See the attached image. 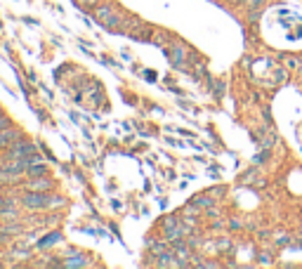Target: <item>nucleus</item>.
Returning <instances> with one entry per match:
<instances>
[{"label": "nucleus", "instance_id": "obj_1", "mask_svg": "<svg viewBox=\"0 0 302 269\" xmlns=\"http://www.w3.org/2000/svg\"><path fill=\"white\" fill-rule=\"evenodd\" d=\"M95 19L116 33H123V26H125V17L118 10H113L111 5H99L97 10H95Z\"/></svg>", "mask_w": 302, "mask_h": 269}, {"label": "nucleus", "instance_id": "obj_2", "mask_svg": "<svg viewBox=\"0 0 302 269\" xmlns=\"http://www.w3.org/2000/svg\"><path fill=\"white\" fill-rule=\"evenodd\" d=\"M26 210H50V201L52 196L47 192H24V196L19 198Z\"/></svg>", "mask_w": 302, "mask_h": 269}, {"label": "nucleus", "instance_id": "obj_3", "mask_svg": "<svg viewBox=\"0 0 302 269\" xmlns=\"http://www.w3.org/2000/svg\"><path fill=\"white\" fill-rule=\"evenodd\" d=\"M184 225L182 220H177V217H165L163 220V238L168 241V243H180L184 241Z\"/></svg>", "mask_w": 302, "mask_h": 269}, {"label": "nucleus", "instance_id": "obj_4", "mask_svg": "<svg viewBox=\"0 0 302 269\" xmlns=\"http://www.w3.org/2000/svg\"><path fill=\"white\" fill-rule=\"evenodd\" d=\"M26 165H29V158H7L5 163H0V175L7 180H14L26 172Z\"/></svg>", "mask_w": 302, "mask_h": 269}, {"label": "nucleus", "instance_id": "obj_5", "mask_svg": "<svg viewBox=\"0 0 302 269\" xmlns=\"http://www.w3.org/2000/svg\"><path fill=\"white\" fill-rule=\"evenodd\" d=\"M33 154H36V144H31V142H26L19 137V140L7 149V158H31Z\"/></svg>", "mask_w": 302, "mask_h": 269}, {"label": "nucleus", "instance_id": "obj_6", "mask_svg": "<svg viewBox=\"0 0 302 269\" xmlns=\"http://www.w3.org/2000/svg\"><path fill=\"white\" fill-rule=\"evenodd\" d=\"M54 182L47 177V175H40V177H29V182L24 184V192H52Z\"/></svg>", "mask_w": 302, "mask_h": 269}, {"label": "nucleus", "instance_id": "obj_7", "mask_svg": "<svg viewBox=\"0 0 302 269\" xmlns=\"http://www.w3.org/2000/svg\"><path fill=\"white\" fill-rule=\"evenodd\" d=\"M22 137V130L12 128V125H7V128L0 130V149H10L14 142Z\"/></svg>", "mask_w": 302, "mask_h": 269}, {"label": "nucleus", "instance_id": "obj_8", "mask_svg": "<svg viewBox=\"0 0 302 269\" xmlns=\"http://www.w3.org/2000/svg\"><path fill=\"white\" fill-rule=\"evenodd\" d=\"M168 52V57H170V62H173L175 66H182L184 59H187V50H184L182 45H173L170 50H165Z\"/></svg>", "mask_w": 302, "mask_h": 269}, {"label": "nucleus", "instance_id": "obj_9", "mask_svg": "<svg viewBox=\"0 0 302 269\" xmlns=\"http://www.w3.org/2000/svg\"><path fill=\"white\" fill-rule=\"evenodd\" d=\"M24 175H29V177H40V175H47V165L43 161H31L26 165V172Z\"/></svg>", "mask_w": 302, "mask_h": 269}, {"label": "nucleus", "instance_id": "obj_10", "mask_svg": "<svg viewBox=\"0 0 302 269\" xmlns=\"http://www.w3.org/2000/svg\"><path fill=\"white\" fill-rule=\"evenodd\" d=\"M0 217H2V220H22V210H19V208H17V205H2V208H0Z\"/></svg>", "mask_w": 302, "mask_h": 269}, {"label": "nucleus", "instance_id": "obj_11", "mask_svg": "<svg viewBox=\"0 0 302 269\" xmlns=\"http://www.w3.org/2000/svg\"><path fill=\"white\" fill-rule=\"evenodd\" d=\"M64 267H90V260L83 253H76L74 260H66L64 262Z\"/></svg>", "mask_w": 302, "mask_h": 269}, {"label": "nucleus", "instance_id": "obj_12", "mask_svg": "<svg viewBox=\"0 0 302 269\" xmlns=\"http://www.w3.org/2000/svg\"><path fill=\"white\" fill-rule=\"evenodd\" d=\"M59 236H62L59 231H50V234H45V236L38 241V246H40V248H50V246H54V243L59 241Z\"/></svg>", "mask_w": 302, "mask_h": 269}, {"label": "nucleus", "instance_id": "obj_13", "mask_svg": "<svg viewBox=\"0 0 302 269\" xmlns=\"http://www.w3.org/2000/svg\"><path fill=\"white\" fill-rule=\"evenodd\" d=\"M182 215H184V217H196V220H198V217H201V205H196L194 201H191L189 205H184Z\"/></svg>", "mask_w": 302, "mask_h": 269}, {"label": "nucleus", "instance_id": "obj_14", "mask_svg": "<svg viewBox=\"0 0 302 269\" xmlns=\"http://www.w3.org/2000/svg\"><path fill=\"white\" fill-rule=\"evenodd\" d=\"M196 205H201V208H210V205H215V201H213V196L210 194H203V196H194L191 198Z\"/></svg>", "mask_w": 302, "mask_h": 269}, {"label": "nucleus", "instance_id": "obj_15", "mask_svg": "<svg viewBox=\"0 0 302 269\" xmlns=\"http://www.w3.org/2000/svg\"><path fill=\"white\" fill-rule=\"evenodd\" d=\"M215 248H217V250H222V253H225V250H229V248H231V241H229V238H220V241L215 243Z\"/></svg>", "mask_w": 302, "mask_h": 269}, {"label": "nucleus", "instance_id": "obj_16", "mask_svg": "<svg viewBox=\"0 0 302 269\" xmlns=\"http://www.w3.org/2000/svg\"><path fill=\"white\" fill-rule=\"evenodd\" d=\"M260 19V10L258 7H250V12H248V22L253 24V22H258Z\"/></svg>", "mask_w": 302, "mask_h": 269}, {"label": "nucleus", "instance_id": "obj_17", "mask_svg": "<svg viewBox=\"0 0 302 269\" xmlns=\"http://www.w3.org/2000/svg\"><path fill=\"white\" fill-rule=\"evenodd\" d=\"M76 2H78L80 7H95V5H97L99 0H76Z\"/></svg>", "mask_w": 302, "mask_h": 269}, {"label": "nucleus", "instance_id": "obj_18", "mask_svg": "<svg viewBox=\"0 0 302 269\" xmlns=\"http://www.w3.org/2000/svg\"><path fill=\"white\" fill-rule=\"evenodd\" d=\"M208 194L213 196V198H222V196H225V189H222V187H217V189H210Z\"/></svg>", "mask_w": 302, "mask_h": 269}, {"label": "nucleus", "instance_id": "obj_19", "mask_svg": "<svg viewBox=\"0 0 302 269\" xmlns=\"http://www.w3.org/2000/svg\"><path fill=\"white\" fill-rule=\"evenodd\" d=\"M7 125H12L10 118H7L5 114H0V130H2V128H7Z\"/></svg>", "mask_w": 302, "mask_h": 269}, {"label": "nucleus", "instance_id": "obj_20", "mask_svg": "<svg viewBox=\"0 0 302 269\" xmlns=\"http://www.w3.org/2000/svg\"><path fill=\"white\" fill-rule=\"evenodd\" d=\"M298 66H300V62H298L295 57H291V59H288V69H298Z\"/></svg>", "mask_w": 302, "mask_h": 269}, {"label": "nucleus", "instance_id": "obj_21", "mask_svg": "<svg viewBox=\"0 0 302 269\" xmlns=\"http://www.w3.org/2000/svg\"><path fill=\"white\" fill-rule=\"evenodd\" d=\"M229 227H231V229H241V227H243V222H238V220H231V222H229Z\"/></svg>", "mask_w": 302, "mask_h": 269}, {"label": "nucleus", "instance_id": "obj_22", "mask_svg": "<svg viewBox=\"0 0 302 269\" xmlns=\"http://www.w3.org/2000/svg\"><path fill=\"white\" fill-rule=\"evenodd\" d=\"M260 262H262V265H267V262H269V255H267V253H262V255H260Z\"/></svg>", "mask_w": 302, "mask_h": 269}, {"label": "nucleus", "instance_id": "obj_23", "mask_svg": "<svg viewBox=\"0 0 302 269\" xmlns=\"http://www.w3.org/2000/svg\"><path fill=\"white\" fill-rule=\"evenodd\" d=\"M243 2H246V5H250V7H255V5H260L262 0H243Z\"/></svg>", "mask_w": 302, "mask_h": 269}, {"label": "nucleus", "instance_id": "obj_24", "mask_svg": "<svg viewBox=\"0 0 302 269\" xmlns=\"http://www.w3.org/2000/svg\"><path fill=\"white\" fill-rule=\"evenodd\" d=\"M226 2H229V5H241L243 0H226Z\"/></svg>", "mask_w": 302, "mask_h": 269}, {"label": "nucleus", "instance_id": "obj_25", "mask_svg": "<svg viewBox=\"0 0 302 269\" xmlns=\"http://www.w3.org/2000/svg\"><path fill=\"white\" fill-rule=\"evenodd\" d=\"M5 201H7V198H5V196H0V208L5 205Z\"/></svg>", "mask_w": 302, "mask_h": 269}, {"label": "nucleus", "instance_id": "obj_26", "mask_svg": "<svg viewBox=\"0 0 302 269\" xmlns=\"http://www.w3.org/2000/svg\"><path fill=\"white\" fill-rule=\"evenodd\" d=\"M0 114H2V109H0Z\"/></svg>", "mask_w": 302, "mask_h": 269}]
</instances>
